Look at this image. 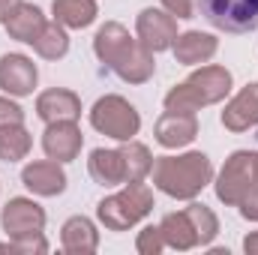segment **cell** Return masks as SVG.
<instances>
[{
	"label": "cell",
	"mask_w": 258,
	"mask_h": 255,
	"mask_svg": "<svg viewBox=\"0 0 258 255\" xmlns=\"http://www.w3.org/2000/svg\"><path fill=\"white\" fill-rule=\"evenodd\" d=\"M93 51L108 69H114L123 81H132V84H141L153 75V51L144 48L141 42H135L126 33L123 24H105L99 27L96 39H93Z\"/></svg>",
	"instance_id": "6da1fadb"
},
{
	"label": "cell",
	"mask_w": 258,
	"mask_h": 255,
	"mask_svg": "<svg viewBox=\"0 0 258 255\" xmlns=\"http://www.w3.org/2000/svg\"><path fill=\"white\" fill-rule=\"evenodd\" d=\"M153 183L174 198H195L210 183V159L204 153H186V156H159L153 162Z\"/></svg>",
	"instance_id": "7a4b0ae2"
},
{
	"label": "cell",
	"mask_w": 258,
	"mask_h": 255,
	"mask_svg": "<svg viewBox=\"0 0 258 255\" xmlns=\"http://www.w3.org/2000/svg\"><path fill=\"white\" fill-rule=\"evenodd\" d=\"M228 90H231V72L222 66H204L201 72L189 75L183 84H177L165 96V108L168 111H195L201 105L219 102Z\"/></svg>",
	"instance_id": "3957f363"
},
{
	"label": "cell",
	"mask_w": 258,
	"mask_h": 255,
	"mask_svg": "<svg viewBox=\"0 0 258 255\" xmlns=\"http://www.w3.org/2000/svg\"><path fill=\"white\" fill-rule=\"evenodd\" d=\"M150 210H153V195L141 183H129L123 192H117L111 198H102L99 207H96L102 225L111 228V231H126L129 225L144 219Z\"/></svg>",
	"instance_id": "277c9868"
},
{
	"label": "cell",
	"mask_w": 258,
	"mask_h": 255,
	"mask_svg": "<svg viewBox=\"0 0 258 255\" xmlns=\"http://www.w3.org/2000/svg\"><path fill=\"white\" fill-rule=\"evenodd\" d=\"M198 12L225 33H249L258 27V0H198Z\"/></svg>",
	"instance_id": "5b68a950"
},
{
	"label": "cell",
	"mask_w": 258,
	"mask_h": 255,
	"mask_svg": "<svg viewBox=\"0 0 258 255\" xmlns=\"http://www.w3.org/2000/svg\"><path fill=\"white\" fill-rule=\"evenodd\" d=\"M90 123H93V129H99V132H105V135H111L117 141H129L141 129V117H138V111L129 105L126 99L105 96V99H99L93 105Z\"/></svg>",
	"instance_id": "8992f818"
},
{
	"label": "cell",
	"mask_w": 258,
	"mask_h": 255,
	"mask_svg": "<svg viewBox=\"0 0 258 255\" xmlns=\"http://www.w3.org/2000/svg\"><path fill=\"white\" fill-rule=\"evenodd\" d=\"M255 171H258V153L237 150V153L225 162V168H222V174H219L216 195H219L225 204H240V201L249 195L252 183H255Z\"/></svg>",
	"instance_id": "52a82bcc"
},
{
	"label": "cell",
	"mask_w": 258,
	"mask_h": 255,
	"mask_svg": "<svg viewBox=\"0 0 258 255\" xmlns=\"http://www.w3.org/2000/svg\"><path fill=\"white\" fill-rule=\"evenodd\" d=\"M177 39L174 15H165L159 9H144L138 15V42L150 51H165Z\"/></svg>",
	"instance_id": "ba28073f"
},
{
	"label": "cell",
	"mask_w": 258,
	"mask_h": 255,
	"mask_svg": "<svg viewBox=\"0 0 258 255\" xmlns=\"http://www.w3.org/2000/svg\"><path fill=\"white\" fill-rule=\"evenodd\" d=\"M45 225V213L36 201L30 198H12L6 207H3V228L6 234L12 237H30V234H39Z\"/></svg>",
	"instance_id": "9c48e42d"
},
{
	"label": "cell",
	"mask_w": 258,
	"mask_h": 255,
	"mask_svg": "<svg viewBox=\"0 0 258 255\" xmlns=\"http://www.w3.org/2000/svg\"><path fill=\"white\" fill-rule=\"evenodd\" d=\"M36 87V66L24 54H3L0 57V90L12 96H27Z\"/></svg>",
	"instance_id": "30bf717a"
},
{
	"label": "cell",
	"mask_w": 258,
	"mask_h": 255,
	"mask_svg": "<svg viewBox=\"0 0 258 255\" xmlns=\"http://www.w3.org/2000/svg\"><path fill=\"white\" fill-rule=\"evenodd\" d=\"M42 147H45L48 159H57V162L75 159L78 150H81V132H78V126H75V120L48 123L45 135H42Z\"/></svg>",
	"instance_id": "8fae6325"
},
{
	"label": "cell",
	"mask_w": 258,
	"mask_h": 255,
	"mask_svg": "<svg viewBox=\"0 0 258 255\" xmlns=\"http://www.w3.org/2000/svg\"><path fill=\"white\" fill-rule=\"evenodd\" d=\"M36 114H39L45 123L78 120V117H81V99H78L72 90H63V87L45 90V93L36 99Z\"/></svg>",
	"instance_id": "7c38bea8"
},
{
	"label": "cell",
	"mask_w": 258,
	"mask_h": 255,
	"mask_svg": "<svg viewBox=\"0 0 258 255\" xmlns=\"http://www.w3.org/2000/svg\"><path fill=\"white\" fill-rule=\"evenodd\" d=\"M198 135L192 111H165L156 123V141L162 147H183Z\"/></svg>",
	"instance_id": "4fadbf2b"
},
{
	"label": "cell",
	"mask_w": 258,
	"mask_h": 255,
	"mask_svg": "<svg viewBox=\"0 0 258 255\" xmlns=\"http://www.w3.org/2000/svg\"><path fill=\"white\" fill-rule=\"evenodd\" d=\"M21 180L24 186L36 195H60L66 189V174L63 168L57 165V159H48V162H33L21 171Z\"/></svg>",
	"instance_id": "5bb4252c"
},
{
	"label": "cell",
	"mask_w": 258,
	"mask_h": 255,
	"mask_svg": "<svg viewBox=\"0 0 258 255\" xmlns=\"http://www.w3.org/2000/svg\"><path fill=\"white\" fill-rule=\"evenodd\" d=\"M6 30H9V36L12 39H18V42H30L33 45V39L42 33V27H45V18H42V12H39V6H33V3H15L9 12H6Z\"/></svg>",
	"instance_id": "9a60e30c"
},
{
	"label": "cell",
	"mask_w": 258,
	"mask_h": 255,
	"mask_svg": "<svg viewBox=\"0 0 258 255\" xmlns=\"http://www.w3.org/2000/svg\"><path fill=\"white\" fill-rule=\"evenodd\" d=\"M222 123L231 132H243V129L258 123V84H246L243 93L234 96V102L222 111Z\"/></svg>",
	"instance_id": "2e32d148"
},
{
	"label": "cell",
	"mask_w": 258,
	"mask_h": 255,
	"mask_svg": "<svg viewBox=\"0 0 258 255\" xmlns=\"http://www.w3.org/2000/svg\"><path fill=\"white\" fill-rule=\"evenodd\" d=\"M90 177L102 186L126 183V162L120 150H93L90 153Z\"/></svg>",
	"instance_id": "e0dca14e"
},
{
	"label": "cell",
	"mask_w": 258,
	"mask_h": 255,
	"mask_svg": "<svg viewBox=\"0 0 258 255\" xmlns=\"http://www.w3.org/2000/svg\"><path fill=\"white\" fill-rule=\"evenodd\" d=\"M216 54V39L210 33H198V30H189L183 36L174 39V57L180 63L192 66V63H204Z\"/></svg>",
	"instance_id": "ac0fdd59"
},
{
	"label": "cell",
	"mask_w": 258,
	"mask_h": 255,
	"mask_svg": "<svg viewBox=\"0 0 258 255\" xmlns=\"http://www.w3.org/2000/svg\"><path fill=\"white\" fill-rule=\"evenodd\" d=\"M162 237H165V246H174V249H192L198 240V228H195L192 216L183 210V213H168L159 225Z\"/></svg>",
	"instance_id": "d6986e66"
},
{
	"label": "cell",
	"mask_w": 258,
	"mask_h": 255,
	"mask_svg": "<svg viewBox=\"0 0 258 255\" xmlns=\"http://www.w3.org/2000/svg\"><path fill=\"white\" fill-rule=\"evenodd\" d=\"M99 246L96 228L84 216H72L63 225V249L66 252H93Z\"/></svg>",
	"instance_id": "ffe728a7"
},
{
	"label": "cell",
	"mask_w": 258,
	"mask_h": 255,
	"mask_svg": "<svg viewBox=\"0 0 258 255\" xmlns=\"http://www.w3.org/2000/svg\"><path fill=\"white\" fill-rule=\"evenodd\" d=\"M54 18L66 27H87L96 18L93 0H54Z\"/></svg>",
	"instance_id": "44dd1931"
},
{
	"label": "cell",
	"mask_w": 258,
	"mask_h": 255,
	"mask_svg": "<svg viewBox=\"0 0 258 255\" xmlns=\"http://www.w3.org/2000/svg\"><path fill=\"white\" fill-rule=\"evenodd\" d=\"M27 150H30V132L21 126V123L0 126V159L18 162V159L27 156Z\"/></svg>",
	"instance_id": "7402d4cb"
},
{
	"label": "cell",
	"mask_w": 258,
	"mask_h": 255,
	"mask_svg": "<svg viewBox=\"0 0 258 255\" xmlns=\"http://www.w3.org/2000/svg\"><path fill=\"white\" fill-rule=\"evenodd\" d=\"M33 48H36L39 57L57 60V57H63L66 51H69V39H66L63 27L54 21V24H45V27H42V33L33 39Z\"/></svg>",
	"instance_id": "603a6c76"
},
{
	"label": "cell",
	"mask_w": 258,
	"mask_h": 255,
	"mask_svg": "<svg viewBox=\"0 0 258 255\" xmlns=\"http://www.w3.org/2000/svg\"><path fill=\"white\" fill-rule=\"evenodd\" d=\"M120 153H123V162H126V183H141L153 168V159H150L147 147L138 144V141H129L126 147H120Z\"/></svg>",
	"instance_id": "cb8c5ba5"
},
{
	"label": "cell",
	"mask_w": 258,
	"mask_h": 255,
	"mask_svg": "<svg viewBox=\"0 0 258 255\" xmlns=\"http://www.w3.org/2000/svg\"><path fill=\"white\" fill-rule=\"evenodd\" d=\"M186 213L192 216L195 228H198V240H201V243H210V240H213V234H216V228H219L216 216H213L204 204H189V207H186Z\"/></svg>",
	"instance_id": "d4e9b609"
},
{
	"label": "cell",
	"mask_w": 258,
	"mask_h": 255,
	"mask_svg": "<svg viewBox=\"0 0 258 255\" xmlns=\"http://www.w3.org/2000/svg\"><path fill=\"white\" fill-rule=\"evenodd\" d=\"M159 249H165V237H162V231L159 228H153V225H147L144 231H141V237H138V252H159Z\"/></svg>",
	"instance_id": "484cf974"
},
{
	"label": "cell",
	"mask_w": 258,
	"mask_h": 255,
	"mask_svg": "<svg viewBox=\"0 0 258 255\" xmlns=\"http://www.w3.org/2000/svg\"><path fill=\"white\" fill-rule=\"evenodd\" d=\"M24 120V111L9 102V99H0V126H9V123H21Z\"/></svg>",
	"instance_id": "4316f807"
},
{
	"label": "cell",
	"mask_w": 258,
	"mask_h": 255,
	"mask_svg": "<svg viewBox=\"0 0 258 255\" xmlns=\"http://www.w3.org/2000/svg\"><path fill=\"white\" fill-rule=\"evenodd\" d=\"M240 213H243L246 219H258V171H255V183H252L249 195L240 201Z\"/></svg>",
	"instance_id": "83f0119b"
},
{
	"label": "cell",
	"mask_w": 258,
	"mask_h": 255,
	"mask_svg": "<svg viewBox=\"0 0 258 255\" xmlns=\"http://www.w3.org/2000/svg\"><path fill=\"white\" fill-rule=\"evenodd\" d=\"M162 6L174 18H192V0H162Z\"/></svg>",
	"instance_id": "f1b7e54d"
},
{
	"label": "cell",
	"mask_w": 258,
	"mask_h": 255,
	"mask_svg": "<svg viewBox=\"0 0 258 255\" xmlns=\"http://www.w3.org/2000/svg\"><path fill=\"white\" fill-rule=\"evenodd\" d=\"M243 249H246L249 255H255V252H258V234H249V237L243 240Z\"/></svg>",
	"instance_id": "f546056e"
},
{
	"label": "cell",
	"mask_w": 258,
	"mask_h": 255,
	"mask_svg": "<svg viewBox=\"0 0 258 255\" xmlns=\"http://www.w3.org/2000/svg\"><path fill=\"white\" fill-rule=\"evenodd\" d=\"M12 6H15V0H0V21L6 18V12H9Z\"/></svg>",
	"instance_id": "4dcf8cb0"
}]
</instances>
